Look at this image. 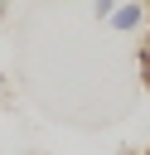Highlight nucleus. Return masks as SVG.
<instances>
[{"label":"nucleus","instance_id":"nucleus-2","mask_svg":"<svg viewBox=\"0 0 150 155\" xmlns=\"http://www.w3.org/2000/svg\"><path fill=\"white\" fill-rule=\"evenodd\" d=\"M140 78L150 87V24H145V44H140Z\"/></svg>","mask_w":150,"mask_h":155},{"label":"nucleus","instance_id":"nucleus-3","mask_svg":"<svg viewBox=\"0 0 150 155\" xmlns=\"http://www.w3.org/2000/svg\"><path fill=\"white\" fill-rule=\"evenodd\" d=\"M116 5H121V0H92V15H97V19H102V24H106V19H111V10H116Z\"/></svg>","mask_w":150,"mask_h":155},{"label":"nucleus","instance_id":"nucleus-5","mask_svg":"<svg viewBox=\"0 0 150 155\" xmlns=\"http://www.w3.org/2000/svg\"><path fill=\"white\" fill-rule=\"evenodd\" d=\"M145 155H150V150H145Z\"/></svg>","mask_w":150,"mask_h":155},{"label":"nucleus","instance_id":"nucleus-4","mask_svg":"<svg viewBox=\"0 0 150 155\" xmlns=\"http://www.w3.org/2000/svg\"><path fill=\"white\" fill-rule=\"evenodd\" d=\"M5 10H10V0H0V15H5Z\"/></svg>","mask_w":150,"mask_h":155},{"label":"nucleus","instance_id":"nucleus-1","mask_svg":"<svg viewBox=\"0 0 150 155\" xmlns=\"http://www.w3.org/2000/svg\"><path fill=\"white\" fill-rule=\"evenodd\" d=\"M111 29H121V34H140L145 24H150V0H121L116 10H111V19H106Z\"/></svg>","mask_w":150,"mask_h":155}]
</instances>
